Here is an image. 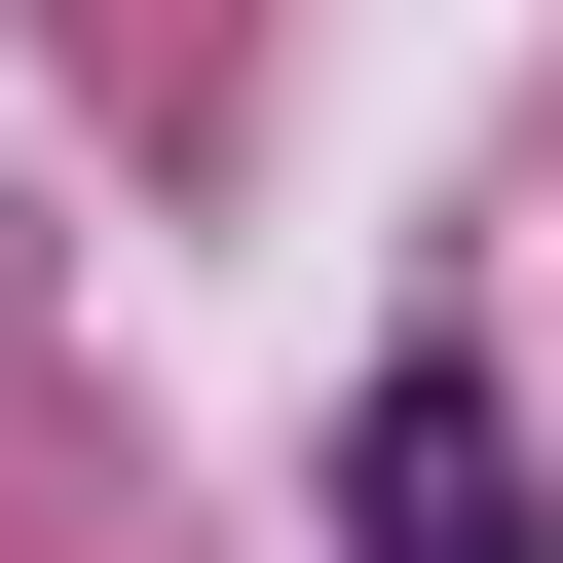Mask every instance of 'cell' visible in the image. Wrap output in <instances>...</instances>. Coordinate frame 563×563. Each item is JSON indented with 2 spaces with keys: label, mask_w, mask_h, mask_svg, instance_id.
Wrapping results in <instances>:
<instances>
[{
  "label": "cell",
  "mask_w": 563,
  "mask_h": 563,
  "mask_svg": "<svg viewBox=\"0 0 563 563\" xmlns=\"http://www.w3.org/2000/svg\"><path fill=\"white\" fill-rule=\"evenodd\" d=\"M339 563H526V413H488L451 339L376 376V451H339Z\"/></svg>",
  "instance_id": "cell-1"
}]
</instances>
